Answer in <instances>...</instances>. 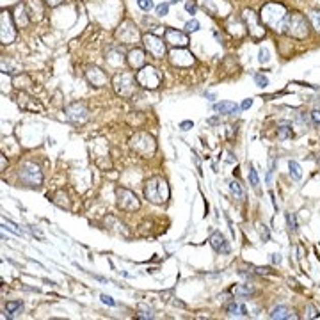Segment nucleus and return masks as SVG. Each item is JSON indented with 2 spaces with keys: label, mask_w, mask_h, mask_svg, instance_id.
<instances>
[{
  "label": "nucleus",
  "mask_w": 320,
  "mask_h": 320,
  "mask_svg": "<svg viewBox=\"0 0 320 320\" xmlns=\"http://www.w3.org/2000/svg\"><path fill=\"white\" fill-rule=\"evenodd\" d=\"M116 197H118V207L125 212H134L141 207V201L135 196V192H132L128 189H118Z\"/></svg>",
  "instance_id": "9b49d317"
},
{
  "label": "nucleus",
  "mask_w": 320,
  "mask_h": 320,
  "mask_svg": "<svg viewBox=\"0 0 320 320\" xmlns=\"http://www.w3.org/2000/svg\"><path fill=\"white\" fill-rule=\"evenodd\" d=\"M229 190H231V194L237 197V199L242 201L244 197H246V192H244L242 185H240V182H237V180H233V182H229Z\"/></svg>",
  "instance_id": "cd10ccee"
},
{
  "label": "nucleus",
  "mask_w": 320,
  "mask_h": 320,
  "mask_svg": "<svg viewBox=\"0 0 320 320\" xmlns=\"http://www.w3.org/2000/svg\"><path fill=\"white\" fill-rule=\"evenodd\" d=\"M311 120H313L315 125H320V110H313L311 112Z\"/></svg>",
  "instance_id": "79ce46f5"
},
{
  "label": "nucleus",
  "mask_w": 320,
  "mask_h": 320,
  "mask_svg": "<svg viewBox=\"0 0 320 320\" xmlns=\"http://www.w3.org/2000/svg\"><path fill=\"white\" fill-rule=\"evenodd\" d=\"M16 23H14L13 14L7 9L2 11L0 14V39H2V45H11V43L16 39Z\"/></svg>",
  "instance_id": "9d476101"
},
{
  "label": "nucleus",
  "mask_w": 320,
  "mask_h": 320,
  "mask_svg": "<svg viewBox=\"0 0 320 320\" xmlns=\"http://www.w3.org/2000/svg\"><path fill=\"white\" fill-rule=\"evenodd\" d=\"M137 6L141 7L142 11H150L153 9V0H137Z\"/></svg>",
  "instance_id": "e433bc0d"
},
{
  "label": "nucleus",
  "mask_w": 320,
  "mask_h": 320,
  "mask_svg": "<svg viewBox=\"0 0 320 320\" xmlns=\"http://www.w3.org/2000/svg\"><path fill=\"white\" fill-rule=\"evenodd\" d=\"M112 85L114 91L121 98H132L135 95V89H137V80H135L134 73H128V71H118L112 77Z\"/></svg>",
  "instance_id": "20e7f679"
},
{
  "label": "nucleus",
  "mask_w": 320,
  "mask_h": 320,
  "mask_svg": "<svg viewBox=\"0 0 320 320\" xmlns=\"http://www.w3.org/2000/svg\"><path fill=\"white\" fill-rule=\"evenodd\" d=\"M274 169H276V160H272V164H271V169H269V174H267V183H271V180H272V174H274Z\"/></svg>",
  "instance_id": "a19ab883"
},
{
  "label": "nucleus",
  "mask_w": 320,
  "mask_h": 320,
  "mask_svg": "<svg viewBox=\"0 0 320 320\" xmlns=\"http://www.w3.org/2000/svg\"><path fill=\"white\" fill-rule=\"evenodd\" d=\"M249 182L254 189L260 185V178H258V172H256V169H254V165H249Z\"/></svg>",
  "instance_id": "7c9ffc66"
},
{
  "label": "nucleus",
  "mask_w": 320,
  "mask_h": 320,
  "mask_svg": "<svg viewBox=\"0 0 320 320\" xmlns=\"http://www.w3.org/2000/svg\"><path fill=\"white\" fill-rule=\"evenodd\" d=\"M199 27H201V25H199V21H197L196 18H192V20H189L185 23V31L187 32H196V31H199Z\"/></svg>",
  "instance_id": "2f4dec72"
},
{
  "label": "nucleus",
  "mask_w": 320,
  "mask_h": 320,
  "mask_svg": "<svg viewBox=\"0 0 320 320\" xmlns=\"http://www.w3.org/2000/svg\"><path fill=\"white\" fill-rule=\"evenodd\" d=\"M180 127H182V130H189L190 127H194V123H192V121H183Z\"/></svg>",
  "instance_id": "de8ad7c7"
},
{
  "label": "nucleus",
  "mask_w": 320,
  "mask_h": 320,
  "mask_svg": "<svg viewBox=\"0 0 320 320\" xmlns=\"http://www.w3.org/2000/svg\"><path fill=\"white\" fill-rule=\"evenodd\" d=\"M127 63L134 70H141L142 66H146V53L141 48H132L127 53Z\"/></svg>",
  "instance_id": "f3484780"
},
{
  "label": "nucleus",
  "mask_w": 320,
  "mask_h": 320,
  "mask_svg": "<svg viewBox=\"0 0 320 320\" xmlns=\"http://www.w3.org/2000/svg\"><path fill=\"white\" fill-rule=\"evenodd\" d=\"M271 256H272V264H281V254H279V253H274V254H271Z\"/></svg>",
  "instance_id": "a18cd8bd"
},
{
  "label": "nucleus",
  "mask_w": 320,
  "mask_h": 320,
  "mask_svg": "<svg viewBox=\"0 0 320 320\" xmlns=\"http://www.w3.org/2000/svg\"><path fill=\"white\" fill-rule=\"evenodd\" d=\"M310 21L313 25V28L320 34V9H313L310 13Z\"/></svg>",
  "instance_id": "c756f323"
},
{
  "label": "nucleus",
  "mask_w": 320,
  "mask_h": 320,
  "mask_svg": "<svg viewBox=\"0 0 320 320\" xmlns=\"http://www.w3.org/2000/svg\"><path fill=\"white\" fill-rule=\"evenodd\" d=\"M214 110L219 114H226V116H237L240 107L233 102H219V103H214Z\"/></svg>",
  "instance_id": "4be33fe9"
},
{
  "label": "nucleus",
  "mask_w": 320,
  "mask_h": 320,
  "mask_svg": "<svg viewBox=\"0 0 320 320\" xmlns=\"http://www.w3.org/2000/svg\"><path fill=\"white\" fill-rule=\"evenodd\" d=\"M4 310H6L9 318H16L23 313V303H21V301H9V303H6Z\"/></svg>",
  "instance_id": "393cba45"
},
{
  "label": "nucleus",
  "mask_w": 320,
  "mask_h": 320,
  "mask_svg": "<svg viewBox=\"0 0 320 320\" xmlns=\"http://www.w3.org/2000/svg\"><path fill=\"white\" fill-rule=\"evenodd\" d=\"M261 239H264V242H267V240H269V229L267 228H265L264 233H261Z\"/></svg>",
  "instance_id": "8fccbe9b"
},
{
  "label": "nucleus",
  "mask_w": 320,
  "mask_h": 320,
  "mask_svg": "<svg viewBox=\"0 0 320 320\" xmlns=\"http://www.w3.org/2000/svg\"><path fill=\"white\" fill-rule=\"evenodd\" d=\"M137 318H153L152 310H150V311H144V313H139V315H137Z\"/></svg>",
  "instance_id": "49530a36"
},
{
  "label": "nucleus",
  "mask_w": 320,
  "mask_h": 320,
  "mask_svg": "<svg viewBox=\"0 0 320 320\" xmlns=\"http://www.w3.org/2000/svg\"><path fill=\"white\" fill-rule=\"evenodd\" d=\"M135 80H137V84L144 89H157L162 82V75L157 68L146 64V66H142L141 70L135 73Z\"/></svg>",
  "instance_id": "6e6552de"
},
{
  "label": "nucleus",
  "mask_w": 320,
  "mask_h": 320,
  "mask_svg": "<svg viewBox=\"0 0 320 320\" xmlns=\"http://www.w3.org/2000/svg\"><path fill=\"white\" fill-rule=\"evenodd\" d=\"M269 271H271V269H269V267H264V269H256V272H258V274H269Z\"/></svg>",
  "instance_id": "09e8293b"
},
{
  "label": "nucleus",
  "mask_w": 320,
  "mask_h": 320,
  "mask_svg": "<svg viewBox=\"0 0 320 320\" xmlns=\"http://www.w3.org/2000/svg\"><path fill=\"white\" fill-rule=\"evenodd\" d=\"M224 311L226 315H229V317H247V308L246 304H240V303H235V301H231V303H228L224 306Z\"/></svg>",
  "instance_id": "5701e85b"
},
{
  "label": "nucleus",
  "mask_w": 320,
  "mask_h": 320,
  "mask_svg": "<svg viewBox=\"0 0 320 320\" xmlns=\"http://www.w3.org/2000/svg\"><path fill=\"white\" fill-rule=\"evenodd\" d=\"M155 11H157V16H165V14L169 13V4L167 2L159 4V6L155 7Z\"/></svg>",
  "instance_id": "f704fd0d"
},
{
  "label": "nucleus",
  "mask_w": 320,
  "mask_h": 320,
  "mask_svg": "<svg viewBox=\"0 0 320 320\" xmlns=\"http://www.w3.org/2000/svg\"><path fill=\"white\" fill-rule=\"evenodd\" d=\"M283 32L296 39H304L310 34V23H308L306 16L301 13H288L283 25Z\"/></svg>",
  "instance_id": "7ed1b4c3"
},
{
  "label": "nucleus",
  "mask_w": 320,
  "mask_h": 320,
  "mask_svg": "<svg viewBox=\"0 0 320 320\" xmlns=\"http://www.w3.org/2000/svg\"><path fill=\"white\" fill-rule=\"evenodd\" d=\"M171 196V190H169V185L164 178L160 176H153L146 182L144 185V197L150 201V203L155 205H164L165 201Z\"/></svg>",
  "instance_id": "f03ea898"
},
{
  "label": "nucleus",
  "mask_w": 320,
  "mask_h": 320,
  "mask_svg": "<svg viewBox=\"0 0 320 320\" xmlns=\"http://www.w3.org/2000/svg\"><path fill=\"white\" fill-rule=\"evenodd\" d=\"M164 41L167 43V45H171L172 48H187V45H189V36H187L185 32L178 31V28L167 27L164 32Z\"/></svg>",
  "instance_id": "4468645a"
},
{
  "label": "nucleus",
  "mask_w": 320,
  "mask_h": 320,
  "mask_svg": "<svg viewBox=\"0 0 320 320\" xmlns=\"http://www.w3.org/2000/svg\"><path fill=\"white\" fill-rule=\"evenodd\" d=\"M4 169H6V157L2 155V171H4Z\"/></svg>",
  "instance_id": "3c124183"
},
{
  "label": "nucleus",
  "mask_w": 320,
  "mask_h": 320,
  "mask_svg": "<svg viewBox=\"0 0 320 320\" xmlns=\"http://www.w3.org/2000/svg\"><path fill=\"white\" fill-rule=\"evenodd\" d=\"M288 169H290V176H292L296 182H299V180L303 178V167L299 165V162L290 160L288 162Z\"/></svg>",
  "instance_id": "bb28decb"
},
{
  "label": "nucleus",
  "mask_w": 320,
  "mask_h": 320,
  "mask_svg": "<svg viewBox=\"0 0 320 320\" xmlns=\"http://www.w3.org/2000/svg\"><path fill=\"white\" fill-rule=\"evenodd\" d=\"M116 39L121 45H135V43H139V39H142V36L134 21L125 20L121 21V25L116 28Z\"/></svg>",
  "instance_id": "0eeeda50"
},
{
  "label": "nucleus",
  "mask_w": 320,
  "mask_h": 320,
  "mask_svg": "<svg viewBox=\"0 0 320 320\" xmlns=\"http://www.w3.org/2000/svg\"><path fill=\"white\" fill-rule=\"evenodd\" d=\"M100 299H102V303H105V304H109V306H114V301H112V297L110 296H105V294H102V296H100Z\"/></svg>",
  "instance_id": "58836bf2"
},
{
  "label": "nucleus",
  "mask_w": 320,
  "mask_h": 320,
  "mask_svg": "<svg viewBox=\"0 0 320 320\" xmlns=\"http://www.w3.org/2000/svg\"><path fill=\"white\" fill-rule=\"evenodd\" d=\"M63 2H64V0H45V4L48 7H57V6H61Z\"/></svg>",
  "instance_id": "ea45409f"
},
{
  "label": "nucleus",
  "mask_w": 320,
  "mask_h": 320,
  "mask_svg": "<svg viewBox=\"0 0 320 320\" xmlns=\"http://www.w3.org/2000/svg\"><path fill=\"white\" fill-rule=\"evenodd\" d=\"M286 224H288L290 231H297V221L294 214H286Z\"/></svg>",
  "instance_id": "72a5a7b5"
},
{
  "label": "nucleus",
  "mask_w": 320,
  "mask_h": 320,
  "mask_svg": "<svg viewBox=\"0 0 320 320\" xmlns=\"http://www.w3.org/2000/svg\"><path fill=\"white\" fill-rule=\"evenodd\" d=\"M254 292V288L251 285H235L231 288V294L237 297H249Z\"/></svg>",
  "instance_id": "a878e982"
},
{
  "label": "nucleus",
  "mask_w": 320,
  "mask_h": 320,
  "mask_svg": "<svg viewBox=\"0 0 320 320\" xmlns=\"http://www.w3.org/2000/svg\"><path fill=\"white\" fill-rule=\"evenodd\" d=\"M251 105H253V100H251V98H247V100H244V102H242V105H240V109H242V110H246V109H249Z\"/></svg>",
  "instance_id": "c03bdc74"
},
{
  "label": "nucleus",
  "mask_w": 320,
  "mask_h": 320,
  "mask_svg": "<svg viewBox=\"0 0 320 320\" xmlns=\"http://www.w3.org/2000/svg\"><path fill=\"white\" fill-rule=\"evenodd\" d=\"M306 311H308V318H315V317H318L317 308L311 306V304H308V306H306Z\"/></svg>",
  "instance_id": "4c0bfd02"
},
{
  "label": "nucleus",
  "mask_w": 320,
  "mask_h": 320,
  "mask_svg": "<svg viewBox=\"0 0 320 320\" xmlns=\"http://www.w3.org/2000/svg\"><path fill=\"white\" fill-rule=\"evenodd\" d=\"M185 9H187V13L196 14V6H194L192 2H187V4H185Z\"/></svg>",
  "instance_id": "37998d69"
},
{
  "label": "nucleus",
  "mask_w": 320,
  "mask_h": 320,
  "mask_svg": "<svg viewBox=\"0 0 320 320\" xmlns=\"http://www.w3.org/2000/svg\"><path fill=\"white\" fill-rule=\"evenodd\" d=\"M142 43H144V48L152 53L155 59H164L165 57V43L164 39L159 38L155 34H144L142 36Z\"/></svg>",
  "instance_id": "f8f14e48"
},
{
  "label": "nucleus",
  "mask_w": 320,
  "mask_h": 320,
  "mask_svg": "<svg viewBox=\"0 0 320 320\" xmlns=\"http://www.w3.org/2000/svg\"><path fill=\"white\" fill-rule=\"evenodd\" d=\"M25 7H27L28 11V16H31V20H36L39 21L43 18V7H41V2L39 0H27V4H25Z\"/></svg>",
  "instance_id": "b1692460"
},
{
  "label": "nucleus",
  "mask_w": 320,
  "mask_h": 320,
  "mask_svg": "<svg viewBox=\"0 0 320 320\" xmlns=\"http://www.w3.org/2000/svg\"><path fill=\"white\" fill-rule=\"evenodd\" d=\"M210 246L214 247L217 253H222V254H228L229 253V244L226 242L224 235H222L221 231H214L210 235Z\"/></svg>",
  "instance_id": "a211bd4d"
},
{
  "label": "nucleus",
  "mask_w": 320,
  "mask_h": 320,
  "mask_svg": "<svg viewBox=\"0 0 320 320\" xmlns=\"http://www.w3.org/2000/svg\"><path fill=\"white\" fill-rule=\"evenodd\" d=\"M85 78H88L89 84L95 85V88H103V85H107V82H109L107 73L98 66H89L88 70H85Z\"/></svg>",
  "instance_id": "dca6fc26"
},
{
  "label": "nucleus",
  "mask_w": 320,
  "mask_h": 320,
  "mask_svg": "<svg viewBox=\"0 0 320 320\" xmlns=\"http://www.w3.org/2000/svg\"><path fill=\"white\" fill-rule=\"evenodd\" d=\"M169 61H171L172 66H178V68H189L194 64V55L185 48H172L169 52Z\"/></svg>",
  "instance_id": "2eb2a0df"
},
{
  "label": "nucleus",
  "mask_w": 320,
  "mask_h": 320,
  "mask_svg": "<svg viewBox=\"0 0 320 320\" xmlns=\"http://www.w3.org/2000/svg\"><path fill=\"white\" fill-rule=\"evenodd\" d=\"M18 176H20L21 183H25V185H28V187H39L43 183L41 169H39L36 164H32V162H23V164L20 165V172H18Z\"/></svg>",
  "instance_id": "1a4fd4ad"
},
{
  "label": "nucleus",
  "mask_w": 320,
  "mask_h": 320,
  "mask_svg": "<svg viewBox=\"0 0 320 320\" xmlns=\"http://www.w3.org/2000/svg\"><path fill=\"white\" fill-rule=\"evenodd\" d=\"M130 148L134 150L137 155L144 157V159H150V157L157 152V142L150 134L139 132V134H135L134 137L130 139Z\"/></svg>",
  "instance_id": "39448f33"
},
{
  "label": "nucleus",
  "mask_w": 320,
  "mask_h": 320,
  "mask_svg": "<svg viewBox=\"0 0 320 320\" xmlns=\"http://www.w3.org/2000/svg\"><path fill=\"white\" fill-rule=\"evenodd\" d=\"M286 16H288V11L279 2H267L260 11L261 23L276 32H283V25H285Z\"/></svg>",
  "instance_id": "f257e3e1"
},
{
  "label": "nucleus",
  "mask_w": 320,
  "mask_h": 320,
  "mask_svg": "<svg viewBox=\"0 0 320 320\" xmlns=\"http://www.w3.org/2000/svg\"><path fill=\"white\" fill-rule=\"evenodd\" d=\"M14 23H16V27H27L28 21H31V16H28V11L27 7H25V4H18L16 7H14Z\"/></svg>",
  "instance_id": "aec40b11"
},
{
  "label": "nucleus",
  "mask_w": 320,
  "mask_h": 320,
  "mask_svg": "<svg viewBox=\"0 0 320 320\" xmlns=\"http://www.w3.org/2000/svg\"><path fill=\"white\" fill-rule=\"evenodd\" d=\"M269 317L274 320H292V318H297V315L286 306H274L271 310V313H269Z\"/></svg>",
  "instance_id": "412c9836"
},
{
  "label": "nucleus",
  "mask_w": 320,
  "mask_h": 320,
  "mask_svg": "<svg viewBox=\"0 0 320 320\" xmlns=\"http://www.w3.org/2000/svg\"><path fill=\"white\" fill-rule=\"evenodd\" d=\"M292 127L290 125H286V123H283V125H279L278 127V137L279 139H286V137H292Z\"/></svg>",
  "instance_id": "c85d7f7f"
},
{
  "label": "nucleus",
  "mask_w": 320,
  "mask_h": 320,
  "mask_svg": "<svg viewBox=\"0 0 320 320\" xmlns=\"http://www.w3.org/2000/svg\"><path fill=\"white\" fill-rule=\"evenodd\" d=\"M226 28H228L229 34L235 36V38H242L247 32L246 25H242V20H239V18L235 16H229L228 20H226Z\"/></svg>",
  "instance_id": "6ab92c4d"
},
{
  "label": "nucleus",
  "mask_w": 320,
  "mask_h": 320,
  "mask_svg": "<svg viewBox=\"0 0 320 320\" xmlns=\"http://www.w3.org/2000/svg\"><path fill=\"white\" fill-rule=\"evenodd\" d=\"M254 82H256V85H260V88H267L269 85V78L265 77V75H260V73L254 75Z\"/></svg>",
  "instance_id": "c9c22d12"
},
{
  "label": "nucleus",
  "mask_w": 320,
  "mask_h": 320,
  "mask_svg": "<svg viewBox=\"0 0 320 320\" xmlns=\"http://www.w3.org/2000/svg\"><path fill=\"white\" fill-rule=\"evenodd\" d=\"M258 61H260L261 64H267L269 61H271V53H269L267 48H260V52H258Z\"/></svg>",
  "instance_id": "473e14b6"
},
{
  "label": "nucleus",
  "mask_w": 320,
  "mask_h": 320,
  "mask_svg": "<svg viewBox=\"0 0 320 320\" xmlns=\"http://www.w3.org/2000/svg\"><path fill=\"white\" fill-rule=\"evenodd\" d=\"M242 20H244V23H246L247 34H249L254 41H260V39L265 38V32L267 31H265L264 23H261L260 14H256L253 9H246L242 13Z\"/></svg>",
  "instance_id": "423d86ee"
},
{
  "label": "nucleus",
  "mask_w": 320,
  "mask_h": 320,
  "mask_svg": "<svg viewBox=\"0 0 320 320\" xmlns=\"http://www.w3.org/2000/svg\"><path fill=\"white\" fill-rule=\"evenodd\" d=\"M64 114H66L68 120L75 125H84L85 121L89 120V110L82 102H75L71 103V105H68L66 109H64Z\"/></svg>",
  "instance_id": "ddd939ff"
}]
</instances>
